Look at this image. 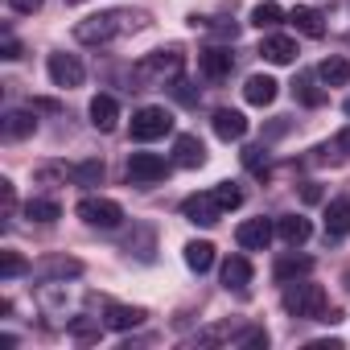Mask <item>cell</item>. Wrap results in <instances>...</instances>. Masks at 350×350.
Wrapping results in <instances>:
<instances>
[{"label": "cell", "instance_id": "6da1fadb", "mask_svg": "<svg viewBox=\"0 0 350 350\" xmlns=\"http://www.w3.org/2000/svg\"><path fill=\"white\" fill-rule=\"evenodd\" d=\"M182 66H186V54H182L178 46H169V50L144 54V58L132 66V79L140 83V91H152V87H165V83H178V79H182Z\"/></svg>", "mask_w": 350, "mask_h": 350}, {"label": "cell", "instance_id": "7a4b0ae2", "mask_svg": "<svg viewBox=\"0 0 350 350\" xmlns=\"http://www.w3.org/2000/svg\"><path fill=\"white\" fill-rule=\"evenodd\" d=\"M280 305H284V313H293V317H309V321H338V313L329 309L325 288H321V284H309V280H301V284L293 280V284L284 288Z\"/></svg>", "mask_w": 350, "mask_h": 350}, {"label": "cell", "instance_id": "3957f363", "mask_svg": "<svg viewBox=\"0 0 350 350\" xmlns=\"http://www.w3.org/2000/svg\"><path fill=\"white\" fill-rule=\"evenodd\" d=\"M75 215L87 223V227H99V231H116L124 223V206L111 202V198H83L75 206Z\"/></svg>", "mask_w": 350, "mask_h": 350}, {"label": "cell", "instance_id": "277c9868", "mask_svg": "<svg viewBox=\"0 0 350 350\" xmlns=\"http://www.w3.org/2000/svg\"><path fill=\"white\" fill-rule=\"evenodd\" d=\"M120 21H128L124 13H99V17H87V21H79L75 25V38L83 42V46H107L124 25Z\"/></svg>", "mask_w": 350, "mask_h": 350}, {"label": "cell", "instance_id": "5b68a950", "mask_svg": "<svg viewBox=\"0 0 350 350\" xmlns=\"http://www.w3.org/2000/svg\"><path fill=\"white\" fill-rule=\"evenodd\" d=\"M169 132H173V116H169L165 107H140V111L132 116V140H140V144L161 140V136H169Z\"/></svg>", "mask_w": 350, "mask_h": 350}, {"label": "cell", "instance_id": "8992f818", "mask_svg": "<svg viewBox=\"0 0 350 350\" xmlns=\"http://www.w3.org/2000/svg\"><path fill=\"white\" fill-rule=\"evenodd\" d=\"M161 178H169V161L165 157H157V152H132L128 157V182L132 186H152Z\"/></svg>", "mask_w": 350, "mask_h": 350}, {"label": "cell", "instance_id": "52a82bcc", "mask_svg": "<svg viewBox=\"0 0 350 350\" xmlns=\"http://www.w3.org/2000/svg\"><path fill=\"white\" fill-rule=\"evenodd\" d=\"M182 215L194 223V227H215L227 211L219 206V198H215V190H206V194H190L186 202H182Z\"/></svg>", "mask_w": 350, "mask_h": 350}, {"label": "cell", "instance_id": "ba28073f", "mask_svg": "<svg viewBox=\"0 0 350 350\" xmlns=\"http://www.w3.org/2000/svg\"><path fill=\"white\" fill-rule=\"evenodd\" d=\"M46 70H50L54 87H83V79H87V70H83L79 54H50Z\"/></svg>", "mask_w": 350, "mask_h": 350}, {"label": "cell", "instance_id": "9c48e42d", "mask_svg": "<svg viewBox=\"0 0 350 350\" xmlns=\"http://www.w3.org/2000/svg\"><path fill=\"white\" fill-rule=\"evenodd\" d=\"M231 66H235V54L223 50V46H206V50L198 54V70H202L211 83H223V79L231 75Z\"/></svg>", "mask_w": 350, "mask_h": 350}, {"label": "cell", "instance_id": "30bf717a", "mask_svg": "<svg viewBox=\"0 0 350 350\" xmlns=\"http://www.w3.org/2000/svg\"><path fill=\"white\" fill-rule=\"evenodd\" d=\"M272 223L268 219H247V223H239V231H235V243L243 247V252H264L268 243H272Z\"/></svg>", "mask_w": 350, "mask_h": 350}, {"label": "cell", "instance_id": "8fae6325", "mask_svg": "<svg viewBox=\"0 0 350 350\" xmlns=\"http://www.w3.org/2000/svg\"><path fill=\"white\" fill-rule=\"evenodd\" d=\"M211 128H215L219 140H243V136H247V120H243V111H235V107H219V111L211 116Z\"/></svg>", "mask_w": 350, "mask_h": 350}, {"label": "cell", "instance_id": "7c38bea8", "mask_svg": "<svg viewBox=\"0 0 350 350\" xmlns=\"http://www.w3.org/2000/svg\"><path fill=\"white\" fill-rule=\"evenodd\" d=\"M206 161V144L190 132H182L178 140H173V165H182V169H198Z\"/></svg>", "mask_w": 350, "mask_h": 350}, {"label": "cell", "instance_id": "4fadbf2b", "mask_svg": "<svg viewBox=\"0 0 350 350\" xmlns=\"http://www.w3.org/2000/svg\"><path fill=\"white\" fill-rule=\"evenodd\" d=\"M346 235H350V198H334L325 206V239L338 243Z\"/></svg>", "mask_w": 350, "mask_h": 350}, {"label": "cell", "instance_id": "5bb4252c", "mask_svg": "<svg viewBox=\"0 0 350 350\" xmlns=\"http://www.w3.org/2000/svg\"><path fill=\"white\" fill-rule=\"evenodd\" d=\"M260 54H264L272 66H293V62H297V42L284 38V33H272V38L260 42Z\"/></svg>", "mask_w": 350, "mask_h": 350}, {"label": "cell", "instance_id": "9a60e30c", "mask_svg": "<svg viewBox=\"0 0 350 350\" xmlns=\"http://www.w3.org/2000/svg\"><path fill=\"white\" fill-rule=\"evenodd\" d=\"M321 83V75H313V70H301L297 75V83H293V95H297V103H305V107H321L325 99H329V91L325 87H317Z\"/></svg>", "mask_w": 350, "mask_h": 350}, {"label": "cell", "instance_id": "2e32d148", "mask_svg": "<svg viewBox=\"0 0 350 350\" xmlns=\"http://www.w3.org/2000/svg\"><path fill=\"white\" fill-rule=\"evenodd\" d=\"M276 91H280V83H276L272 75H252V79L243 83V99H247L252 107H268V103L276 99Z\"/></svg>", "mask_w": 350, "mask_h": 350}, {"label": "cell", "instance_id": "e0dca14e", "mask_svg": "<svg viewBox=\"0 0 350 350\" xmlns=\"http://www.w3.org/2000/svg\"><path fill=\"white\" fill-rule=\"evenodd\" d=\"M144 309L140 305H107V317H103V325L107 329H116V334H124V329H136V325H144Z\"/></svg>", "mask_w": 350, "mask_h": 350}, {"label": "cell", "instance_id": "ac0fdd59", "mask_svg": "<svg viewBox=\"0 0 350 350\" xmlns=\"http://www.w3.org/2000/svg\"><path fill=\"white\" fill-rule=\"evenodd\" d=\"M276 235H280L288 247H301V243L313 235V223H309L305 215H284V219H276Z\"/></svg>", "mask_w": 350, "mask_h": 350}, {"label": "cell", "instance_id": "d6986e66", "mask_svg": "<svg viewBox=\"0 0 350 350\" xmlns=\"http://www.w3.org/2000/svg\"><path fill=\"white\" fill-rule=\"evenodd\" d=\"M309 272H313V260H309V256H280V260H276V268H272V276H276L280 284L305 280Z\"/></svg>", "mask_w": 350, "mask_h": 350}, {"label": "cell", "instance_id": "ffe728a7", "mask_svg": "<svg viewBox=\"0 0 350 350\" xmlns=\"http://www.w3.org/2000/svg\"><path fill=\"white\" fill-rule=\"evenodd\" d=\"M223 284H227L231 293H247V284H252V264H247V256H231V260L223 264Z\"/></svg>", "mask_w": 350, "mask_h": 350}, {"label": "cell", "instance_id": "44dd1931", "mask_svg": "<svg viewBox=\"0 0 350 350\" xmlns=\"http://www.w3.org/2000/svg\"><path fill=\"white\" fill-rule=\"evenodd\" d=\"M288 21H293V29H297V33H305V38H321V33H325L321 13H317V9H309V5H297V9L288 13Z\"/></svg>", "mask_w": 350, "mask_h": 350}, {"label": "cell", "instance_id": "7402d4cb", "mask_svg": "<svg viewBox=\"0 0 350 350\" xmlns=\"http://www.w3.org/2000/svg\"><path fill=\"white\" fill-rule=\"evenodd\" d=\"M116 120H120V103H116L111 95H95V99H91V124H95L99 132H111Z\"/></svg>", "mask_w": 350, "mask_h": 350}, {"label": "cell", "instance_id": "603a6c76", "mask_svg": "<svg viewBox=\"0 0 350 350\" xmlns=\"http://www.w3.org/2000/svg\"><path fill=\"white\" fill-rule=\"evenodd\" d=\"M79 272H83V264L70 260V256H54V260L38 264V276L42 280H66V276H79Z\"/></svg>", "mask_w": 350, "mask_h": 350}, {"label": "cell", "instance_id": "cb8c5ba5", "mask_svg": "<svg viewBox=\"0 0 350 350\" xmlns=\"http://www.w3.org/2000/svg\"><path fill=\"white\" fill-rule=\"evenodd\" d=\"M211 264H215V243H206V239L186 243V268L190 272H211Z\"/></svg>", "mask_w": 350, "mask_h": 350}, {"label": "cell", "instance_id": "d4e9b609", "mask_svg": "<svg viewBox=\"0 0 350 350\" xmlns=\"http://www.w3.org/2000/svg\"><path fill=\"white\" fill-rule=\"evenodd\" d=\"M317 75H321V83H325V87H346V83H350V62H346V58H338V54H329V58L317 66Z\"/></svg>", "mask_w": 350, "mask_h": 350}, {"label": "cell", "instance_id": "484cf974", "mask_svg": "<svg viewBox=\"0 0 350 350\" xmlns=\"http://www.w3.org/2000/svg\"><path fill=\"white\" fill-rule=\"evenodd\" d=\"M33 132H38L33 111H9V116H5V136H9V140H25V136H33Z\"/></svg>", "mask_w": 350, "mask_h": 350}, {"label": "cell", "instance_id": "4316f807", "mask_svg": "<svg viewBox=\"0 0 350 350\" xmlns=\"http://www.w3.org/2000/svg\"><path fill=\"white\" fill-rule=\"evenodd\" d=\"M25 219L29 223H58L62 219V206L54 198H29L25 202Z\"/></svg>", "mask_w": 350, "mask_h": 350}, {"label": "cell", "instance_id": "83f0119b", "mask_svg": "<svg viewBox=\"0 0 350 350\" xmlns=\"http://www.w3.org/2000/svg\"><path fill=\"white\" fill-rule=\"evenodd\" d=\"M284 17H288V13L276 5V0H264V5H256V9H252V25H256V29H276Z\"/></svg>", "mask_w": 350, "mask_h": 350}, {"label": "cell", "instance_id": "f1b7e54d", "mask_svg": "<svg viewBox=\"0 0 350 350\" xmlns=\"http://www.w3.org/2000/svg\"><path fill=\"white\" fill-rule=\"evenodd\" d=\"M70 178H75L79 186H99V182H103V161H99V157H91V161L75 165V169H70Z\"/></svg>", "mask_w": 350, "mask_h": 350}, {"label": "cell", "instance_id": "f546056e", "mask_svg": "<svg viewBox=\"0 0 350 350\" xmlns=\"http://www.w3.org/2000/svg\"><path fill=\"white\" fill-rule=\"evenodd\" d=\"M215 198H219V206H223V211L243 206V190H239L235 182H219V186H215Z\"/></svg>", "mask_w": 350, "mask_h": 350}, {"label": "cell", "instance_id": "4dcf8cb0", "mask_svg": "<svg viewBox=\"0 0 350 350\" xmlns=\"http://www.w3.org/2000/svg\"><path fill=\"white\" fill-rule=\"evenodd\" d=\"M21 272H25V260H21L17 252H0V276L13 280V276H21Z\"/></svg>", "mask_w": 350, "mask_h": 350}, {"label": "cell", "instance_id": "1f68e13d", "mask_svg": "<svg viewBox=\"0 0 350 350\" xmlns=\"http://www.w3.org/2000/svg\"><path fill=\"white\" fill-rule=\"evenodd\" d=\"M0 58H9V62H17V58H21V42H17L13 33L0 38Z\"/></svg>", "mask_w": 350, "mask_h": 350}, {"label": "cell", "instance_id": "d6a6232c", "mask_svg": "<svg viewBox=\"0 0 350 350\" xmlns=\"http://www.w3.org/2000/svg\"><path fill=\"white\" fill-rule=\"evenodd\" d=\"M334 152H338V157H350V124L334 136Z\"/></svg>", "mask_w": 350, "mask_h": 350}, {"label": "cell", "instance_id": "836d02e7", "mask_svg": "<svg viewBox=\"0 0 350 350\" xmlns=\"http://www.w3.org/2000/svg\"><path fill=\"white\" fill-rule=\"evenodd\" d=\"M42 5H46V0H9V9H13V13H38Z\"/></svg>", "mask_w": 350, "mask_h": 350}, {"label": "cell", "instance_id": "e575fe53", "mask_svg": "<svg viewBox=\"0 0 350 350\" xmlns=\"http://www.w3.org/2000/svg\"><path fill=\"white\" fill-rule=\"evenodd\" d=\"M0 202H5V211H13V202H17V194H13V182H9V178H0Z\"/></svg>", "mask_w": 350, "mask_h": 350}, {"label": "cell", "instance_id": "d590c367", "mask_svg": "<svg viewBox=\"0 0 350 350\" xmlns=\"http://www.w3.org/2000/svg\"><path fill=\"white\" fill-rule=\"evenodd\" d=\"M243 161H247L252 169H260V161H264V148H247V152H243Z\"/></svg>", "mask_w": 350, "mask_h": 350}, {"label": "cell", "instance_id": "8d00e7d4", "mask_svg": "<svg viewBox=\"0 0 350 350\" xmlns=\"http://www.w3.org/2000/svg\"><path fill=\"white\" fill-rule=\"evenodd\" d=\"M305 202H321V190L317 186H305Z\"/></svg>", "mask_w": 350, "mask_h": 350}, {"label": "cell", "instance_id": "74e56055", "mask_svg": "<svg viewBox=\"0 0 350 350\" xmlns=\"http://www.w3.org/2000/svg\"><path fill=\"white\" fill-rule=\"evenodd\" d=\"M66 5H83V0H66Z\"/></svg>", "mask_w": 350, "mask_h": 350}, {"label": "cell", "instance_id": "f35d334b", "mask_svg": "<svg viewBox=\"0 0 350 350\" xmlns=\"http://www.w3.org/2000/svg\"><path fill=\"white\" fill-rule=\"evenodd\" d=\"M346 288H350V272H346Z\"/></svg>", "mask_w": 350, "mask_h": 350}, {"label": "cell", "instance_id": "ab89813d", "mask_svg": "<svg viewBox=\"0 0 350 350\" xmlns=\"http://www.w3.org/2000/svg\"><path fill=\"white\" fill-rule=\"evenodd\" d=\"M346 116H350V99H346Z\"/></svg>", "mask_w": 350, "mask_h": 350}]
</instances>
